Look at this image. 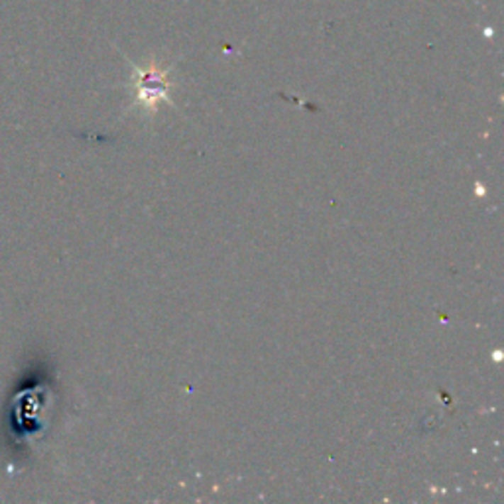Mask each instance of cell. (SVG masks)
I'll use <instances>...</instances> for the list:
<instances>
[{
	"mask_svg": "<svg viewBox=\"0 0 504 504\" xmlns=\"http://www.w3.org/2000/svg\"><path fill=\"white\" fill-rule=\"evenodd\" d=\"M168 73L159 69L158 65L138 69L136 91H138V101L144 106H156L162 99H168Z\"/></svg>",
	"mask_w": 504,
	"mask_h": 504,
	"instance_id": "obj_1",
	"label": "cell"
}]
</instances>
